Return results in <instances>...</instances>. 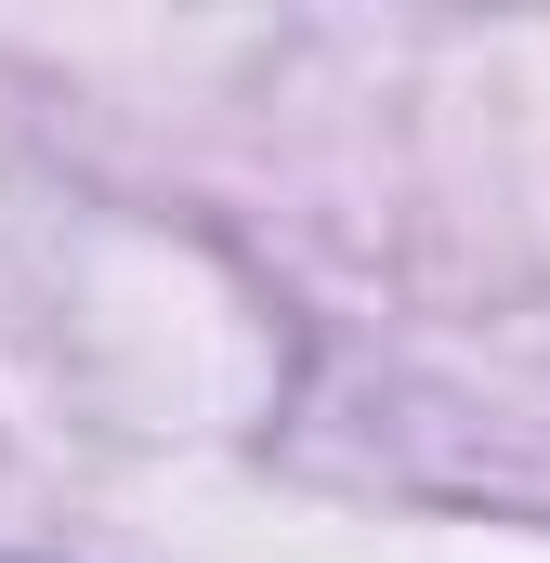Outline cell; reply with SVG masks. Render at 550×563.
I'll use <instances>...</instances> for the list:
<instances>
[]
</instances>
